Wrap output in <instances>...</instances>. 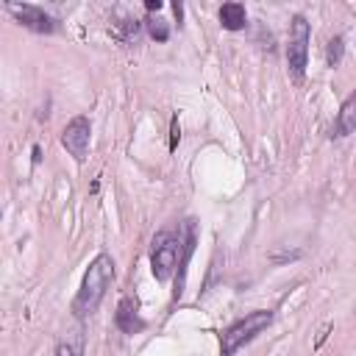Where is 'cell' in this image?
I'll return each instance as SVG.
<instances>
[{"label": "cell", "mask_w": 356, "mask_h": 356, "mask_svg": "<svg viewBox=\"0 0 356 356\" xmlns=\"http://www.w3.org/2000/svg\"><path fill=\"white\" fill-rule=\"evenodd\" d=\"M111 281H114V259L108 253H97L92 259V264L86 267L81 289H78V295L72 300L75 317H81V320L89 317L100 306V300L106 298V289L111 286Z\"/></svg>", "instance_id": "cell-1"}, {"label": "cell", "mask_w": 356, "mask_h": 356, "mask_svg": "<svg viewBox=\"0 0 356 356\" xmlns=\"http://www.w3.org/2000/svg\"><path fill=\"white\" fill-rule=\"evenodd\" d=\"M270 323H273V312L270 309H256V312L245 314L242 320L231 323L220 334V356H234L245 342H250L256 334H261Z\"/></svg>", "instance_id": "cell-2"}, {"label": "cell", "mask_w": 356, "mask_h": 356, "mask_svg": "<svg viewBox=\"0 0 356 356\" xmlns=\"http://www.w3.org/2000/svg\"><path fill=\"white\" fill-rule=\"evenodd\" d=\"M181 248H184V239L172 228H161L153 236V242H150V270H153L156 281H170V275L175 273V261H178Z\"/></svg>", "instance_id": "cell-3"}, {"label": "cell", "mask_w": 356, "mask_h": 356, "mask_svg": "<svg viewBox=\"0 0 356 356\" xmlns=\"http://www.w3.org/2000/svg\"><path fill=\"white\" fill-rule=\"evenodd\" d=\"M309 39H312V28L306 22L303 14L292 17V31H289V44H286V70L289 78L298 83L306 75V58H309Z\"/></svg>", "instance_id": "cell-4"}, {"label": "cell", "mask_w": 356, "mask_h": 356, "mask_svg": "<svg viewBox=\"0 0 356 356\" xmlns=\"http://www.w3.org/2000/svg\"><path fill=\"white\" fill-rule=\"evenodd\" d=\"M89 136H92V125H89V120H86L83 114L72 117V120L64 125V131H61V145L67 147V153H70L78 164L86 161V153H89Z\"/></svg>", "instance_id": "cell-5"}, {"label": "cell", "mask_w": 356, "mask_h": 356, "mask_svg": "<svg viewBox=\"0 0 356 356\" xmlns=\"http://www.w3.org/2000/svg\"><path fill=\"white\" fill-rule=\"evenodd\" d=\"M6 8L25 25V28H31V31H36V33H53L56 31V19L50 17V14H44V8H39V6H31V3H6Z\"/></svg>", "instance_id": "cell-6"}, {"label": "cell", "mask_w": 356, "mask_h": 356, "mask_svg": "<svg viewBox=\"0 0 356 356\" xmlns=\"http://www.w3.org/2000/svg\"><path fill=\"white\" fill-rule=\"evenodd\" d=\"M195 239H197V228L192 220H186L184 225V248H181V261H178V278H175V289H172V298L178 300L184 295V284H186V264L195 253Z\"/></svg>", "instance_id": "cell-7"}, {"label": "cell", "mask_w": 356, "mask_h": 356, "mask_svg": "<svg viewBox=\"0 0 356 356\" xmlns=\"http://www.w3.org/2000/svg\"><path fill=\"white\" fill-rule=\"evenodd\" d=\"M353 131H356V89L342 100V106L337 111V120H334V128H331V136L342 139Z\"/></svg>", "instance_id": "cell-8"}, {"label": "cell", "mask_w": 356, "mask_h": 356, "mask_svg": "<svg viewBox=\"0 0 356 356\" xmlns=\"http://www.w3.org/2000/svg\"><path fill=\"white\" fill-rule=\"evenodd\" d=\"M114 323H117V328H120L122 334H136V331L145 328V320L136 314V303H134L131 298H122V300L117 303Z\"/></svg>", "instance_id": "cell-9"}, {"label": "cell", "mask_w": 356, "mask_h": 356, "mask_svg": "<svg viewBox=\"0 0 356 356\" xmlns=\"http://www.w3.org/2000/svg\"><path fill=\"white\" fill-rule=\"evenodd\" d=\"M220 25L225 31H242L248 25V11L242 3H222L220 8Z\"/></svg>", "instance_id": "cell-10"}, {"label": "cell", "mask_w": 356, "mask_h": 356, "mask_svg": "<svg viewBox=\"0 0 356 356\" xmlns=\"http://www.w3.org/2000/svg\"><path fill=\"white\" fill-rule=\"evenodd\" d=\"M83 353V328H72L67 337L58 339L56 345V356H81Z\"/></svg>", "instance_id": "cell-11"}, {"label": "cell", "mask_w": 356, "mask_h": 356, "mask_svg": "<svg viewBox=\"0 0 356 356\" xmlns=\"http://www.w3.org/2000/svg\"><path fill=\"white\" fill-rule=\"evenodd\" d=\"M342 53H345V42H342V36H334V39L328 42V47H325V61H328V67H339Z\"/></svg>", "instance_id": "cell-12"}, {"label": "cell", "mask_w": 356, "mask_h": 356, "mask_svg": "<svg viewBox=\"0 0 356 356\" xmlns=\"http://www.w3.org/2000/svg\"><path fill=\"white\" fill-rule=\"evenodd\" d=\"M147 33H150L156 42H167V39H170V28H167L164 19H159V17H156V19H153V17L147 19Z\"/></svg>", "instance_id": "cell-13"}, {"label": "cell", "mask_w": 356, "mask_h": 356, "mask_svg": "<svg viewBox=\"0 0 356 356\" xmlns=\"http://www.w3.org/2000/svg\"><path fill=\"white\" fill-rule=\"evenodd\" d=\"M178 139H181V131H178V120L172 117V125H170V150H175Z\"/></svg>", "instance_id": "cell-14"}, {"label": "cell", "mask_w": 356, "mask_h": 356, "mask_svg": "<svg viewBox=\"0 0 356 356\" xmlns=\"http://www.w3.org/2000/svg\"><path fill=\"white\" fill-rule=\"evenodd\" d=\"M172 14H175V19H178V22H181V17H184V6H181V3H178V0H175V3H172Z\"/></svg>", "instance_id": "cell-15"}, {"label": "cell", "mask_w": 356, "mask_h": 356, "mask_svg": "<svg viewBox=\"0 0 356 356\" xmlns=\"http://www.w3.org/2000/svg\"><path fill=\"white\" fill-rule=\"evenodd\" d=\"M145 8H147V11H159V8H161V0H147Z\"/></svg>", "instance_id": "cell-16"}, {"label": "cell", "mask_w": 356, "mask_h": 356, "mask_svg": "<svg viewBox=\"0 0 356 356\" xmlns=\"http://www.w3.org/2000/svg\"><path fill=\"white\" fill-rule=\"evenodd\" d=\"M31 153H33V164H39V161H42V150H39V145H33Z\"/></svg>", "instance_id": "cell-17"}]
</instances>
